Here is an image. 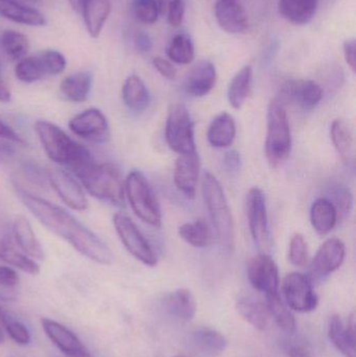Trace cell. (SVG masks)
Instances as JSON below:
<instances>
[{
    "label": "cell",
    "mask_w": 356,
    "mask_h": 357,
    "mask_svg": "<svg viewBox=\"0 0 356 357\" xmlns=\"http://www.w3.org/2000/svg\"><path fill=\"white\" fill-rule=\"evenodd\" d=\"M265 156L273 167L286 162L292 152V133L286 107L275 100L268 110Z\"/></svg>",
    "instance_id": "5b68a950"
},
{
    "label": "cell",
    "mask_w": 356,
    "mask_h": 357,
    "mask_svg": "<svg viewBox=\"0 0 356 357\" xmlns=\"http://www.w3.org/2000/svg\"><path fill=\"white\" fill-rule=\"evenodd\" d=\"M265 297H267L265 304H267L270 317H273L278 326L286 333H294L296 329V321L292 312L288 310V306L282 301L279 293L267 295Z\"/></svg>",
    "instance_id": "d590c367"
},
{
    "label": "cell",
    "mask_w": 356,
    "mask_h": 357,
    "mask_svg": "<svg viewBox=\"0 0 356 357\" xmlns=\"http://www.w3.org/2000/svg\"><path fill=\"white\" fill-rule=\"evenodd\" d=\"M4 329H6V333L10 335V339H12L15 343L19 344V345H27V344H29V342H31L29 331H27L24 325L17 322V321L10 319V320L6 323Z\"/></svg>",
    "instance_id": "f6af8a7d"
},
{
    "label": "cell",
    "mask_w": 356,
    "mask_h": 357,
    "mask_svg": "<svg viewBox=\"0 0 356 357\" xmlns=\"http://www.w3.org/2000/svg\"><path fill=\"white\" fill-rule=\"evenodd\" d=\"M18 283V274L13 268L0 266V287L6 289H14Z\"/></svg>",
    "instance_id": "bcb514c9"
},
{
    "label": "cell",
    "mask_w": 356,
    "mask_h": 357,
    "mask_svg": "<svg viewBox=\"0 0 356 357\" xmlns=\"http://www.w3.org/2000/svg\"><path fill=\"white\" fill-rule=\"evenodd\" d=\"M322 98L323 89L315 81L290 79L280 87L274 100L284 107L295 105L304 110H311L320 104Z\"/></svg>",
    "instance_id": "30bf717a"
},
{
    "label": "cell",
    "mask_w": 356,
    "mask_h": 357,
    "mask_svg": "<svg viewBox=\"0 0 356 357\" xmlns=\"http://www.w3.org/2000/svg\"><path fill=\"white\" fill-rule=\"evenodd\" d=\"M91 86V75L79 73L65 77L61 83L60 90L62 96L69 102H83L87 100Z\"/></svg>",
    "instance_id": "d6a6232c"
},
{
    "label": "cell",
    "mask_w": 356,
    "mask_h": 357,
    "mask_svg": "<svg viewBox=\"0 0 356 357\" xmlns=\"http://www.w3.org/2000/svg\"><path fill=\"white\" fill-rule=\"evenodd\" d=\"M236 136V125L233 116L223 112L217 115L209 126L207 139L213 148H229Z\"/></svg>",
    "instance_id": "d4e9b609"
},
{
    "label": "cell",
    "mask_w": 356,
    "mask_h": 357,
    "mask_svg": "<svg viewBox=\"0 0 356 357\" xmlns=\"http://www.w3.org/2000/svg\"><path fill=\"white\" fill-rule=\"evenodd\" d=\"M13 236L25 255L38 260L44 259V251L29 220L22 215L15 218L12 227Z\"/></svg>",
    "instance_id": "603a6c76"
},
{
    "label": "cell",
    "mask_w": 356,
    "mask_h": 357,
    "mask_svg": "<svg viewBox=\"0 0 356 357\" xmlns=\"http://www.w3.org/2000/svg\"><path fill=\"white\" fill-rule=\"evenodd\" d=\"M311 222L314 230L320 236H326L334 230L339 222L338 213L330 199L320 197L314 202L311 209Z\"/></svg>",
    "instance_id": "4316f807"
},
{
    "label": "cell",
    "mask_w": 356,
    "mask_h": 357,
    "mask_svg": "<svg viewBox=\"0 0 356 357\" xmlns=\"http://www.w3.org/2000/svg\"><path fill=\"white\" fill-rule=\"evenodd\" d=\"M215 82L217 70L215 65L209 61H200L188 73L184 89L192 98H203L213 89Z\"/></svg>",
    "instance_id": "d6986e66"
},
{
    "label": "cell",
    "mask_w": 356,
    "mask_h": 357,
    "mask_svg": "<svg viewBox=\"0 0 356 357\" xmlns=\"http://www.w3.org/2000/svg\"><path fill=\"white\" fill-rule=\"evenodd\" d=\"M167 56L177 64H190L194 59V47L192 40L185 35L175 36L167 47Z\"/></svg>",
    "instance_id": "f35d334b"
},
{
    "label": "cell",
    "mask_w": 356,
    "mask_h": 357,
    "mask_svg": "<svg viewBox=\"0 0 356 357\" xmlns=\"http://www.w3.org/2000/svg\"><path fill=\"white\" fill-rule=\"evenodd\" d=\"M2 328H3V326L0 324V343L3 342V331H2Z\"/></svg>",
    "instance_id": "680465c9"
},
{
    "label": "cell",
    "mask_w": 356,
    "mask_h": 357,
    "mask_svg": "<svg viewBox=\"0 0 356 357\" xmlns=\"http://www.w3.org/2000/svg\"><path fill=\"white\" fill-rule=\"evenodd\" d=\"M10 320V317L8 316V312H6V310H3V308L0 306V324L2 325V326H6V323L8 322V321Z\"/></svg>",
    "instance_id": "9f6ffc18"
},
{
    "label": "cell",
    "mask_w": 356,
    "mask_h": 357,
    "mask_svg": "<svg viewBox=\"0 0 356 357\" xmlns=\"http://www.w3.org/2000/svg\"><path fill=\"white\" fill-rule=\"evenodd\" d=\"M24 172L25 174L29 175V178L33 180V182L37 183H45L46 181H48L47 173H43L41 169L39 167H37L36 165H33V163H25L24 165Z\"/></svg>",
    "instance_id": "f907efd6"
},
{
    "label": "cell",
    "mask_w": 356,
    "mask_h": 357,
    "mask_svg": "<svg viewBox=\"0 0 356 357\" xmlns=\"http://www.w3.org/2000/svg\"><path fill=\"white\" fill-rule=\"evenodd\" d=\"M113 224L119 239L132 256L150 268L157 266L156 253L131 218L125 214L116 213L113 216Z\"/></svg>",
    "instance_id": "ba28073f"
},
{
    "label": "cell",
    "mask_w": 356,
    "mask_h": 357,
    "mask_svg": "<svg viewBox=\"0 0 356 357\" xmlns=\"http://www.w3.org/2000/svg\"><path fill=\"white\" fill-rule=\"evenodd\" d=\"M46 75H56L66 68V60L61 52L56 50H45L38 54Z\"/></svg>",
    "instance_id": "ee69618b"
},
{
    "label": "cell",
    "mask_w": 356,
    "mask_h": 357,
    "mask_svg": "<svg viewBox=\"0 0 356 357\" xmlns=\"http://www.w3.org/2000/svg\"><path fill=\"white\" fill-rule=\"evenodd\" d=\"M328 337L334 347L345 357H355V321L351 316L345 324L338 314L330 317Z\"/></svg>",
    "instance_id": "ffe728a7"
},
{
    "label": "cell",
    "mask_w": 356,
    "mask_h": 357,
    "mask_svg": "<svg viewBox=\"0 0 356 357\" xmlns=\"http://www.w3.org/2000/svg\"><path fill=\"white\" fill-rule=\"evenodd\" d=\"M29 1H38V0H29Z\"/></svg>",
    "instance_id": "94428289"
},
{
    "label": "cell",
    "mask_w": 356,
    "mask_h": 357,
    "mask_svg": "<svg viewBox=\"0 0 356 357\" xmlns=\"http://www.w3.org/2000/svg\"><path fill=\"white\" fill-rule=\"evenodd\" d=\"M169 312L182 321H190L196 312V301L194 294L187 289H180L169 294L165 299Z\"/></svg>",
    "instance_id": "1f68e13d"
},
{
    "label": "cell",
    "mask_w": 356,
    "mask_h": 357,
    "mask_svg": "<svg viewBox=\"0 0 356 357\" xmlns=\"http://www.w3.org/2000/svg\"><path fill=\"white\" fill-rule=\"evenodd\" d=\"M123 100L125 106L134 112H144L150 102V92L146 84L137 75H130L123 87Z\"/></svg>",
    "instance_id": "f1b7e54d"
},
{
    "label": "cell",
    "mask_w": 356,
    "mask_h": 357,
    "mask_svg": "<svg viewBox=\"0 0 356 357\" xmlns=\"http://www.w3.org/2000/svg\"><path fill=\"white\" fill-rule=\"evenodd\" d=\"M330 137L343 163L347 167L355 165V135L353 128L343 119H336L330 128Z\"/></svg>",
    "instance_id": "cb8c5ba5"
},
{
    "label": "cell",
    "mask_w": 356,
    "mask_h": 357,
    "mask_svg": "<svg viewBox=\"0 0 356 357\" xmlns=\"http://www.w3.org/2000/svg\"><path fill=\"white\" fill-rule=\"evenodd\" d=\"M286 304L298 312H311L318 305V297L314 291L313 282L300 273H291L282 283Z\"/></svg>",
    "instance_id": "8fae6325"
},
{
    "label": "cell",
    "mask_w": 356,
    "mask_h": 357,
    "mask_svg": "<svg viewBox=\"0 0 356 357\" xmlns=\"http://www.w3.org/2000/svg\"><path fill=\"white\" fill-rule=\"evenodd\" d=\"M253 83V68L250 65L242 67L230 82L228 100L234 109H240L250 96Z\"/></svg>",
    "instance_id": "836d02e7"
},
{
    "label": "cell",
    "mask_w": 356,
    "mask_h": 357,
    "mask_svg": "<svg viewBox=\"0 0 356 357\" xmlns=\"http://www.w3.org/2000/svg\"><path fill=\"white\" fill-rule=\"evenodd\" d=\"M194 125L189 111L184 105L171 107L165 125V139L173 152L179 155L196 152Z\"/></svg>",
    "instance_id": "52a82bcc"
},
{
    "label": "cell",
    "mask_w": 356,
    "mask_h": 357,
    "mask_svg": "<svg viewBox=\"0 0 356 357\" xmlns=\"http://www.w3.org/2000/svg\"><path fill=\"white\" fill-rule=\"evenodd\" d=\"M173 357H187V356H183V354H179V356H173Z\"/></svg>",
    "instance_id": "91938a15"
},
{
    "label": "cell",
    "mask_w": 356,
    "mask_h": 357,
    "mask_svg": "<svg viewBox=\"0 0 356 357\" xmlns=\"http://www.w3.org/2000/svg\"><path fill=\"white\" fill-rule=\"evenodd\" d=\"M79 12L83 14L89 35L98 38L110 15V0H81Z\"/></svg>",
    "instance_id": "7402d4cb"
},
{
    "label": "cell",
    "mask_w": 356,
    "mask_h": 357,
    "mask_svg": "<svg viewBox=\"0 0 356 357\" xmlns=\"http://www.w3.org/2000/svg\"><path fill=\"white\" fill-rule=\"evenodd\" d=\"M0 17L31 26H42L47 22L39 10L23 6L15 0H0Z\"/></svg>",
    "instance_id": "484cf974"
},
{
    "label": "cell",
    "mask_w": 356,
    "mask_h": 357,
    "mask_svg": "<svg viewBox=\"0 0 356 357\" xmlns=\"http://www.w3.org/2000/svg\"><path fill=\"white\" fill-rule=\"evenodd\" d=\"M190 343L196 351L208 357H219L228 347L225 335L210 327H202L192 331Z\"/></svg>",
    "instance_id": "44dd1931"
},
{
    "label": "cell",
    "mask_w": 356,
    "mask_h": 357,
    "mask_svg": "<svg viewBox=\"0 0 356 357\" xmlns=\"http://www.w3.org/2000/svg\"><path fill=\"white\" fill-rule=\"evenodd\" d=\"M134 44H135L136 50L142 54L150 52L153 46L152 39L144 31H138L136 33L135 38H134Z\"/></svg>",
    "instance_id": "816d5d0a"
},
{
    "label": "cell",
    "mask_w": 356,
    "mask_h": 357,
    "mask_svg": "<svg viewBox=\"0 0 356 357\" xmlns=\"http://www.w3.org/2000/svg\"><path fill=\"white\" fill-rule=\"evenodd\" d=\"M0 137L6 138V139L10 140V142H16L18 144H24V140L10 127L6 125L2 119H0Z\"/></svg>",
    "instance_id": "f5cc1de1"
},
{
    "label": "cell",
    "mask_w": 356,
    "mask_h": 357,
    "mask_svg": "<svg viewBox=\"0 0 356 357\" xmlns=\"http://www.w3.org/2000/svg\"><path fill=\"white\" fill-rule=\"evenodd\" d=\"M248 278L251 285L265 296L278 293L279 271L269 254L261 253L252 258L248 266Z\"/></svg>",
    "instance_id": "5bb4252c"
},
{
    "label": "cell",
    "mask_w": 356,
    "mask_h": 357,
    "mask_svg": "<svg viewBox=\"0 0 356 357\" xmlns=\"http://www.w3.org/2000/svg\"><path fill=\"white\" fill-rule=\"evenodd\" d=\"M69 129L75 135L89 142H107L110 137L108 121L102 111L96 108H90L69 121Z\"/></svg>",
    "instance_id": "4fadbf2b"
},
{
    "label": "cell",
    "mask_w": 356,
    "mask_h": 357,
    "mask_svg": "<svg viewBox=\"0 0 356 357\" xmlns=\"http://www.w3.org/2000/svg\"><path fill=\"white\" fill-rule=\"evenodd\" d=\"M224 167L230 175H236L242 167L240 153L235 150L228 151L224 156Z\"/></svg>",
    "instance_id": "7dc6e473"
},
{
    "label": "cell",
    "mask_w": 356,
    "mask_h": 357,
    "mask_svg": "<svg viewBox=\"0 0 356 357\" xmlns=\"http://www.w3.org/2000/svg\"><path fill=\"white\" fill-rule=\"evenodd\" d=\"M0 260L27 274L38 275L40 273L39 264L29 256L19 252L8 234L0 237Z\"/></svg>",
    "instance_id": "f546056e"
},
{
    "label": "cell",
    "mask_w": 356,
    "mask_h": 357,
    "mask_svg": "<svg viewBox=\"0 0 356 357\" xmlns=\"http://www.w3.org/2000/svg\"><path fill=\"white\" fill-rule=\"evenodd\" d=\"M0 73H1V67H0ZM0 82H1V79H0Z\"/></svg>",
    "instance_id": "6125c7cd"
},
{
    "label": "cell",
    "mask_w": 356,
    "mask_h": 357,
    "mask_svg": "<svg viewBox=\"0 0 356 357\" xmlns=\"http://www.w3.org/2000/svg\"><path fill=\"white\" fill-rule=\"evenodd\" d=\"M125 191L137 218L150 226L160 228L162 225L160 205L150 183L140 172L133 171L129 174L125 183Z\"/></svg>",
    "instance_id": "8992f818"
},
{
    "label": "cell",
    "mask_w": 356,
    "mask_h": 357,
    "mask_svg": "<svg viewBox=\"0 0 356 357\" xmlns=\"http://www.w3.org/2000/svg\"><path fill=\"white\" fill-rule=\"evenodd\" d=\"M68 1L70 2L73 10H77V13H79V2H81V0H68Z\"/></svg>",
    "instance_id": "6f0895ef"
},
{
    "label": "cell",
    "mask_w": 356,
    "mask_h": 357,
    "mask_svg": "<svg viewBox=\"0 0 356 357\" xmlns=\"http://www.w3.org/2000/svg\"><path fill=\"white\" fill-rule=\"evenodd\" d=\"M153 64H154L157 71L165 79L173 81L177 77V70H176L175 66L169 61L158 56V58L154 59Z\"/></svg>",
    "instance_id": "c3c4849f"
},
{
    "label": "cell",
    "mask_w": 356,
    "mask_h": 357,
    "mask_svg": "<svg viewBox=\"0 0 356 357\" xmlns=\"http://www.w3.org/2000/svg\"><path fill=\"white\" fill-rule=\"evenodd\" d=\"M201 160L198 152L180 155L173 169V182L178 190L187 197L194 199L200 175Z\"/></svg>",
    "instance_id": "e0dca14e"
},
{
    "label": "cell",
    "mask_w": 356,
    "mask_h": 357,
    "mask_svg": "<svg viewBox=\"0 0 356 357\" xmlns=\"http://www.w3.org/2000/svg\"><path fill=\"white\" fill-rule=\"evenodd\" d=\"M215 18L229 33H245L250 27L248 14L238 0H219L215 4Z\"/></svg>",
    "instance_id": "ac0fdd59"
},
{
    "label": "cell",
    "mask_w": 356,
    "mask_h": 357,
    "mask_svg": "<svg viewBox=\"0 0 356 357\" xmlns=\"http://www.w3.org/2000/svg\"><path fill=\"white\" fill-rule=\"evenodd\" d=\"M178 233H179V236L188 245L199 248V249L208 247L210 245L211 239H212L210 228H209L206 220L203 218L182 225L180 226Z\"/></svg>",
    "instance_id": "e575fe53"
},
{
    "label": "cell",
    "mask_w": 356,
    "mask_h": 357,
    "mask_svg": "<svg viewBox=\"0 0 356 357\" xmlns=\"http://www.w3.org/2000/svg\"><path fill=\"white\" fill-rule=\"evenodd\" d=\"M132 10L137 20L144 24H153L158 20L157 0H132Z\"/></svg>",
    "instance_id": "b9f144b4"
},
{
    "label": "cell",
    "mask_w": 356,
    "mask_h": 357,
    "mask_svg": "<svg viewBox=\"0 0 356 357\" xmlns=\"http://www.w3.org/2000/svg\"><path fill=\"white\" fill-rule=\"evenodd\" d=\"M238 314L258 331H265L269 324L270 314L267 304L253 297H242L236 304Z\"/></svg>",
    "instance_id": "4dcf8cb0"
},
{
    "label": "cell",
    "mask_w": 356,
    "mask_h": 357,
    "mask_svg": "<svg viewBox=\"0 0 356 357\" xmlns=\"http://www.w3.org/2000/svg\"><path fill=\"white\" fill-rule=\"evenodd\" d=\"M202 195L219 243L226 251H233L235 247V230L231 210L223 187L210 172H205L203 175Z\"/></svg>",
    "instance_id": "3957f363"
},
{
    "label": "cell",
    "mask_w": 356,
    "mask_h": 357,
    "mask_svg": "<svg viewBox=\"0 0 356 357\" xmlns=\"http://www.w3.org/2000/svg\"><path fill=\"white\" fill-rule=\"evenodd\" d=\"M159 15L167 17V22L173 27H178L183 22L185 15L184 0H157Z\"/></svg>",
    "instance_id": "60d3db41"
},
{
    "label": "cell",
    "mask_w": 356,
    "mask_h": 357,
    "mask_svg": "<svg viewBox=\"0 0 356 357\" xmlns=\"http://www.w3.org/2000/svg\"><path fill=\"white\" fill-rule=\"evenodd\" d=\"M15 75L19 81L24 83H33L46 75L38 56L21 59L15 67Z\"/></svg>",
    "instance_id": "ab89813d"
},
{
    "label": "cell",
    "mask_w": 356,
    "mask_h": 357,
    "mask_svg": "<svg viewBox=\"0 0 356 357\" xmlns=\"http://www.w3.org/2000/svg\"><path fill=\"white\" fill-rule=\"evenodd\" d=\"M344 50L345 60H346L347 64L350 67L351 70L355 73V65H356V44L355 39L346 40L344 42Z\"/></svg>",
    "instance_id": "681fc988"
},
{
    "label": "cell",
    "mask_w": 356,
    "mask_h": 357,
    "mask_svg": "<svg viewBox=\"0 0 356 357\" xmlns=\"http://www.w3.org/2000/svg\"><path fill=\"white\" fill-rule=\"evenodd\" d=\"M47 178L56 195L69 208L75 211H84L87 209V197L79 183L70 174L62 169H54L47 172Z\"/></svg>",
    "instance_id": "9a60e30c"
},
{
    "label": "cell",
    "mask_w": 356,
    "mask_h": 357,
    "mask_svg": "<svg viewBox=\"0 0 356 357\" xmlns=\"http://www.w3.org/2000/svg\"><path fill=\"white\" fill-rule=\"evenodd\" d=\"M42 327L48 339L56 346L61 352L68 357H91L89 350L82 343L75 333L69 331L64 325L50 320L42 319Z\"/></svg>",
    "instance_id": "2e32d148"
},
{
    "label": "cell",
    "mask_w": 356,
    "mask_h": 357,
    "mask_svg": "<svg viewBox=\"0 0 356 357\" xmlns=\"http://www.w3.org/2000/svg\"><path fill=\"white\" fill-rule=\"evenodd\" d=\"M0 42L6 56L12 61H20L26 56L29 50L27 38L23 33L12 29H8L2 33Z\"/></svg>",
    "instance_id": "74e56055"
},
{
    "label": "cell",
    "mask_w": 356,
    "mask_h": 357,
    "mask_svg": "<svg viewBox=\"0 0 356 357\" xmlns=\"http://www.w3.org/2000/svg\"><path fill=\"white\" fill-rule=\"evenodd\" d=\"M309 258V248L304 236L300 233L293 235L288 250V259L295 266L302 268L307 264Z\"/></svg>",
    "instance_id": "7bdbcfd3"
},
{
    "label": "cell",
    "mask_w": 356,
    "mask_h": 357,
    "mask_svg": "<svg viewBox=\"0 0 356 357\" xmlns=\"http://www.w3.org/2000/svg\"><path fill=\"white\" fill-rule=\"evenodd\" d=\"M319 0H279V10L286 20L296 25L311 22Z\"/></svg>",
    "instance_id": "83f0119b"
},
{
    "label": "cell",
    "mask_w": 356,
    "mask_h": 357,
    "mask_svg": "<svg viewBox=\"0 0 356 357\" xmlns=\"http://www.w3.org/2000/svg\"><path fill=\"white\" fill-rule=\"evenodd\" d=\"M345 256L346 248L341 239L332 237L324 241L309 266V280L313 282L336 272L344 262Z\"/></svg>",
    "instance_id": "7c38bea8"
},
{
    "label": "cell",
    "mask_w": 356,
    "mask_h": 357,
    "mask_svg": "<svg viewBox=\"0 0 356 357\" xmlns=\"http://www.w3.org/2000/svg\"><path fill=\"white\" fill-rule=\"evenodd\" d=\"M246 210L253 241L261 253H267L271 247V235L265 195L258 187H253L249 190Z\"/></svg>",
    "instance_id": "9c48e42d"
},
{
    "label": "cell",
    "mask_w": 356,
    "mask_h": 357,
    "mask_svg": "<svg viewBox=\"0 0 356 357\" xmlns=\"http://www.w3.org/2000/svg\"><path fill=\"white\" fill-rule=\"evenodd\" d=\"M327 197L336 208L338 220H343L350 214L353 206V197L350 189L342 183H332L327 187Z\"/></svg>",
    "instance_id": "8d00e7d4"
},
{
    "label": "cell",
    "mask_w": 356,
    "mask_h": 357,
    "mask_svg": "<svg viewBox=\"0 0 356 357\" xmlns=\"http://www.w3.org/2000/svg\"><path fill=\"white\" fill-rule=\"evenodd\" d=\"M16 299V294L13 289H6L0 287V300L1 301H13Z\"/></svg>",
    "instance_id": "11a10c76"
},
{
    "label": "cell",
    "mask_w": 356,
    "mask_h": 357,
    "mask_svg": "<svg viewBox=\"0 0 356 357\" xmlns=\"http://www.w3.org/2000/svg\"><path fill=\"white\" fill-rule=\"evenodd\" d=\"M17 195L43 226L70 243L82 255L96 264H112L114 257L110 248L66 210L22 188H17Z\"/></svg>",
    "instance_id": "6da1fadb"
},
{
    "label": "cell",
    "mask_w": 356,
    "mask_h": 357,
    "mask_svg": "<svg viewBox=\"0 0 356 357\" xmlns=\"http://www.w3.org/2000/svg\"><path fill=\"white\" fill-rule=\"evenodd\" d=\"M77 178L86 190L96 199L115 206H123L125 204L123 174L114 163H93Z\"/></svg>",
    "instance_id": "277c9868"
},
{
    "label": "cell",
    "mask_w": 356,
    "mask_h": 357,
    "mask_svg": "<svg viewBox=\"0 0 356 357\" xmlns=\"http://www.w3.org/2000/svg\"><path fill=\"white\" fill-rule=\"evenodd\" d=\"M288 357H311V352L302 344H294L286 349Z\"/></svg>",
    "instance_id": "db71d44e"
},
{
    "label": "cell",
    "mask_w": 356,
    "mask_h": 357,
    "mask_svg": "<svg viewBox=\"0 0 356 357\" xmlns=\"http://www.w3.org/2000/svg\"><path fill=\"white\" fill-rule=\"evenodd\" d=\"M35 131L48 158L56 165L68 167L77 177L93 165V157L89 150L71 139L54 123L38 121Z\"/></svg>",
    "instance_id": "7a4b0ae2"
}]
</instances>
